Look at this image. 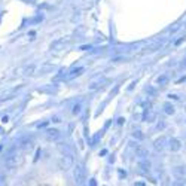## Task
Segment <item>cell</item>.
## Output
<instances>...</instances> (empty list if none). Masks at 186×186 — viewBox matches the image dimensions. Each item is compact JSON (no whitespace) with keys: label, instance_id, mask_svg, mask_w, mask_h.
Instances as JSON below:
<instances>
[{"label":"cell","instance_id":"1","mask_svg":"<svg viewBox=\"0 0 186 186\" xmlns=\"http://www.w3.org/2000/svg\"><path fill=\"white\" fill-rule=\"evenodd\" d=\"M74 180H76V183L85 182V168L82 164H76V167H74Z\"/></svg>","mask_w":186,"mask_h":186},{"label":"cell","instance_id":"2","mask_svg":"<svg viewBox=\"0 0 186 186\" xmlns=\"http://www.w3.org/2000/svg\"><path fill=\"white\" fill-rule=\"evenodd\" d=\"M6 164H8L9 167H20V165L22 164V156H21L20 153H14V155H10V156L6 159Z\"/></svg>","mask_w":186,"mask_h":186},{"label":"cell","instance_id":"3","mask_svg":"<svg viewBox=\"0 0 186 186\" xmlns=\"http://www.w3.org/2000/svg\"><path fill=\"white\" fill-rule=\"evenodd\" d=\"M170 146H171L173 150H179V149H180V142L176 140V139H173V140L170 142Z\"/></svg>","mask_w":186,"mask_h":186}]
</instances>
